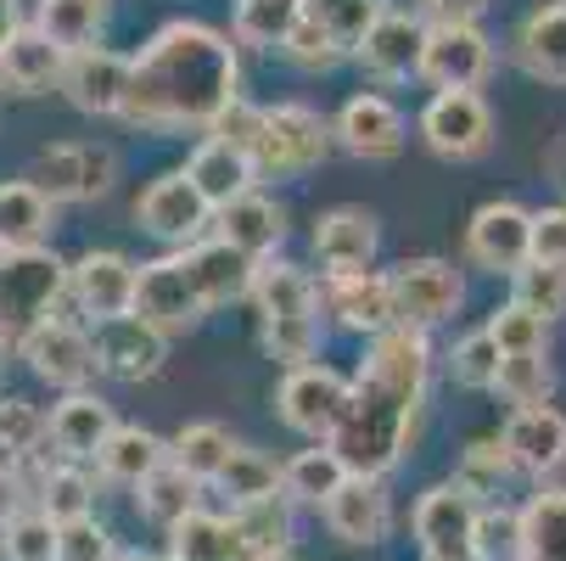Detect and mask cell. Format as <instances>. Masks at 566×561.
Returning a JSON list of instances; mask_svg holds the SVG:
<instances>
[{
    "label": "cell",
    "instance_id": "cell-1",
    "mask_svg": "<svg viewBox=\"0 0 566 561\" xmlns=\"http://www.w3.org/2000/svg\"><path fill=\"white\" fill-rule=\"evenodd\" d=\"M241 96V56L235 40L213 23L175 18L164 23L140 51L129 73L124 124L151 135H186L213 129V118Z\"/></svg>",
    "mask_w": 566,
    "mask_h": 561
},
{
    "label": "cell",
    "instance_id": "cell-2",
    "mask_svg": "<svg viewBox=\"0 0 566 561\" xmlns=\"http://www.w3.org/2000/svg\"><path fill=\"white\" fill-rule=\"evenodd\" d=\"M432 382V343L427 332L392 326L370 343L359 376L348 382V411L332 433V449L348 460L354 477H387L416 438V416Z\"/></svg>",
    "mask_w": 566,
    "mask_h": 561
},
{
    "label": "cell",
    "instance_id": "cell-3",
    "mask_svg": "<svg viewBox=\"0 0 566 561\" xmlns=\"http://www.w3.org/2000/svg\"><path fill=\"white\" fill-rule=\"evenodd\" d=\"M67 298V264L51 248L0 253V349H23Z\"/></svg>",
    "mask_w": 566,
    "mask_h": 561
},
{
    "label": "cell",
    "instance_id": "cell-4",
    "mask_svg": "<svg viewBox=\"0 0 566 561\" xmlns=\"http://www.w3.org/2000/svg\"><path fill=\"white\" fill-rule=\"evenodd\" d=\"M332 146H337V135H332V124L319 118L314 107L275 102V107H264L253 169H259V180H292V175H308V169L326 164Z\"/></svg>",
    "mask_w": 566,
    "mask_h": 561
},
{
    "label": "cell",
    "instance_id": "cell-5",
    "mask_svg": "<svg viewBox=\"0 0 566 561\" xmlns=\"http://www.w3.org/2000/svg\"><path fill=\"white\" fill-rule=\"evenodd\" d=\"M23 180H34L51 202H96L118 180V157L113 146H96V141H56L34 157V169Z\"/></svg>",
    "mask_w": 566,
    "mask_h": 561
},
{
    "label": "cell",
    "instance_id": "cell-6",
    "mask_svg": "<svg viewBox=\"0 0 566 561\" xmlns=\"http://www.w3.org/2000/svg\"><path fill=\"white\" fill-rule=\"evenodd\" d=\"M275 411L292 433H303L308 444H332L343 411H348V376H337L332 365H297L281 376L275 387Z\"/></svg>",
    "mask_w": 566,
    "mask_h": 561
},
{
    "label": "cell",
    "instance_id": "cell-7",
    "mask_svg": "<svg viewBox=\"0 0 566 561\" xmlns=\"http://www.w3.org/2000/svg\"><path fill=\"white\" fill-rule=\"evenodd\" d=\"M135 219H140V230L157 236V242L191 253V248L202 242V230L213 225V208H208V197L191 186L186 169H169V175H157V180L135 197Z\"/></svg>",
    "mask_w": 566,
    "mask_h": 561
},
{
    "label": "cell",
    "instance_id": "cell-8",
    "mask_svg": "<svg viewBox=\"0 0 566 561\" xmlns=\"http://www.w3.org/2000/svg\"><path fill=\"white\" fill-rule=\"evenodd\" d=\"M416 539L427 550V561H465L476 555V522H482V500L460 484H432L416 500Z\"/></svg>",
    "mask_w": 566,
    "mask_h": 561
},
{
    "label": "cell",
    "instance_id": "cell-9",
    "mask_svg": "<svg viewBox=\"0 0 566 561\" xmlns=\"http://www.w3.org/2000/svg\"><path fill=\"white\" fill-rule=\"evenodd\" d=\"M465 259L489 276H516L533 259V208L511 197L482 202L465 225Z\"/></svg>",
    "mask_w": 566,
    "mask_h": 561
},
{
    "label": "cell",
    "instance_id": "cell-10",
    "mask_svg": "<svg viewBox=\"0 0 566 561\" xmlns=\"http://www.w3.org/2000/svg\"><path fill=\"white\" fill-rule=\"evenodd\" d=\"M421 141L449 164H471L494 146V113L476 91H438L421 107Z\"/></svg>",
    "mask_w": 566,
    "mask_h": 561
},
{
    "label": "cell",
    "instance_id": "cell-11",
    "mask_svg": "<svg viewBox=\"0 0 566 561\" xmlns=\"http://www.w3.org/2000/svg\"><path fill=\"white\" fill-rule=\"evenodd\" d=\"M135 314L151 320L157 332H191L197 320L208 314L202 292H197V276L186 264V253H164V259H151L140 264V281H135Z\"/></svg>",
    "mask_w": 566,
    "mask_h": 561
},
{
    "label": "cell",
    "instance_id": "cell-12",
    "mask_svg": "<svg viewBox=\"0 0 566 561\" xmlns=\"http://www.w3.org/2000/svg\"><path fill=\"white\" fill-rule=\"evenodd\" d=\"M387 276H392V298H398V326H410V332L443 326L465 298V281L449 259H403Z\"/></svg>",
    "mask_w": 566,
    "mask_h": 561
},
{
    "label": "cell",
    "instance_id": "cell-13",
    "mask_svg": "<svg viewBox=\"0 0 566 561\" xmlns=\"http://www.w3.org/2000/svg\"><path fill=\"white\" fill-rule=\"evenodd\" d=\"M319 309L337 326L365 332L370 343L381 332L398 326V298H392V276L387 270H354V276H319Z\"/></svg>",
    "mask_w": 566,
    "mask_h": 561
},
{
    "label": "cell",
    "instance_id": "cell-14",
    "mask_svg": "<svg viewBox=\"0 0 566 561\" xmlns=\"http://www.w3.org/2000/svg\"><path fill=\"white\" fill-rule=\"evenodd\" d=\"M129 73H135V56H118V51H107V45L73 51L67 67H62V96L85 113V118H124Z\"/></svg>",
    "mask_w": 566,
    "mask_h": 561
},
{
    "label": "cell",
    "instance_id": "cell-15",
    "mask_svg": "<svg viewBox=\"0 0 566 561\" xmlns=\"http://www.w3.org/2000/svg\"><path fill=\"white\" fill-rule=\"evenodd\" d=\"M96 343V371H107L113 382H151L169 360V332H157L140 314H113L91 332Z\"/></svg>",
    "mask_w": 566,
    "mask_h": 561
},
{
    "label": "cell",
    "instance_id": "cell-16",
    "mask_svg": "<svg viewBox=\"0 0 566 561\" xmlns=\"http://www.w3.org/2000/svg\"><path fill=\"white\" fill-rule=\"evenodd\" d=\"M494 73V40L476 23H454V29H427V51H421V79L432 91H476Z\"/></svg>",
    "mask_w": 566,
    "mask_h": 561
},
{
    "label": "cell",
    "instance_id": "cell-17",
    "mask_svg": "<svg viewBox=\"0 0 566 561\" xmlns=\"http://www.w3.org/2000/svg\"><path fill=\"white\" fill-rule=\"evenodd\" d=\"M29 360V371L62 393H78L91 376H96V343L85 326H73L67 314H51L40 332H29V343L18 349Z\"/></svg>",
    "mask_w": 566,
    "mask_h": 561
},
{
    "label": "cell",
    "instance_id": "cell-18",
    "mask_svg": "<svg viewBox=\"0 0 566 561\" xmlns=\"http://www.w3.org/2000/svg\"><path fill=\"white\" fill-rule=\"evenodd\" d=\"M135 281H140V264L129 253H113V248H96L78 264H67V298L96 326L113 314H135Z\"/></svg>",
    "mask_w": 566,
    "mask_h": 561
},
{
    "label": "cell",
    "instance_id": "cell-19",
    "mask_svg": "<svg viewBox=\"0 0 566 561\" xmlns=\"http://www.w3.org/2000/svg\"><path fill=\"white\" fill-rule=\"evenodd\" d=\"M421 51H427V23L403 7H381L354 56L381 85H398V79H421Z\"/></svg>",
    "mask_w": 566,
    "mask_h": 561
},
{
    "label": "cell",
    "instance_id": "cell-20",
    "mask_svg": "<svg viewBox=\"0 0 566 561\" xmlns=\"http://www.w3.org/2000/svg\"><path fill=\"white\" fill-rule=\"evenodd\" d=\"M314 259H319V276H354V270H370L376 264V248H381V225L370 208H326L314 219Z\"/></svg>",
    "mask_w": 566,
    "mask_h": 561
},
{
    "label": "cell",
    "instance_id": "cell-21",
    "mask_svg": "<svg viewBox=\"0 0 566 561\" xmlns=\"http://www.w3.org/2000/svg\"><path fill=\"white\" fill-rule=\"evenodd\" d=\"M118 433V416L102 393L78 387V393H62V405L51 411V449L73 466H85L107 449V438Z\"/></svg>",
    "mask_w": 566,
    "mask_h": 561
},
{
    "label": "cell",
    "instance_id": "cell-22",
    "mask_svg": "<svg viewBox=\"0 0 566 561\" xmlns=\"http://www.w3.org/2000/svg\"><path fill=\"white\" fill-rule=\"evenodd\" d=\"M332 135H337V146L354 152V157H392V152L403 146V113H398L387 96L359 91V96L343 102Z\"/></svg>",
    "mask_w": 566,
    "mask_h": 561
},
{
    "label": "cell",
    "instance_id": "cell-23",
    "mask_svg": "<svg viewBox=\"0 0 566 561\" xmlns=\"http://www.w3.org/2000/svg\"><path fill=\"white\" fill-rule=\"evenodd\" d=\"M516 471L527 477H549L566 466V416L555 405H538V411H511V422L500 427Z\"/></svg>",
    "mask_w": 566,
    "mask_h": 561
},
{
    "label": "cell",
    "instance_id": "cell-24",
    "mask_svg": "<svg viewBox=\"0 0 566 561\" xmlns=\"http://www.w3.org/2000/svg\"><path fill=\"white\" fill-rule=\"evenodd\" d=\"M326 522L343 544H381L392 533V495L381 477H348L337 500L326 506Z\"/></svg>",
    "mask_w": 566,
    "mask_h": 561
},
{
    "label": "cell",
    "instance_id": "cell-25",
    "mask_svg": "<svg viewBox=\"0 0 566 561\" xmlns=\"http://www.w3.org/2000/svg\"><path fill=\"white\" fill-rule=\"evenodd\" d=\"M186 175H191V186L208 197V208L219 214V208H230L235 197H248V191H259L253 180H259V169H253V157L248 152H235L230 141H197V152L186 157Z\"/></svg>",
    "mask_w": 566,
    "mask_h": 561
},
{
    "label": "cell",
    "instance_id": "cell-26",
    "mask_svg": "<svg viewBox=\"0 0 566 561\" xmlns=\"http://www.w3.org/2000/svg\"><path fill=\"white\" fill-rule=\"evenodd\" d=\"M191 276H197V292L208 309H224V303H241L253 298V281H259V259H248L241 248L219 242V236H208V242H197L186 253Z\"/></svg>",
    "mask_w": 566,
    "mask_h": 561
},
{
    "label": "cell",
    "instance_id": "cell-27",
    "mask_svg": "<svg viewBox=\"0 0 566 561\" xmlns=\"http://www.w3.org/2000/svg\"><path fill=\"white\" fill-rule=\"evenodd\" d=\"M213 225H219V242L241 248V253L259 259V264L286 242V214H281V202H275V197H264V191L235 197L230 208H219V214H213Z\"/></svg>",
    "mask_w": 566,
    "mask_h": 561
},
{
    "label": "cell",
    "instance_id": "cell-28",
    "mask_svg": "<svg viewBox=\"0 0 566 561\" xmlns=\"http://www.w3.org/2000/svg\"><path fill=\"white\" fill-rule=\"evenodd\" d=\"M62 67H67V51L51 45L34 23H23L7 40V51H0V85L18 96H45L51 85L62 91Z\"/></svg>",
    "mask_w": 566,
    "mask_h": 561
},
{
    "label": "cell",
    "instance_id": "cell-29",
    "mask_svg": "<svg viewBox=\"0 0 566 561\" xmlns=\"http://www.w3.org/2000/svg\"><path fill=\"white\" fill-rule=\"evenodd\" d=\"M51 225H56V202L34 180H0V253L45 248Z\"/></svg>",
    "mask_w": 566,
    "mask_h": 561
},
{
    "label": "cell",
    "instance_id": "cell-30",
    "mask_svg": "<svg viewBox=\"0 0 566 561\" xmlns=\"http://www.w3.org/2000/svg\"><path fill=\"white\" fill-rule=\"evenodd\" d=\"M516 62L544 79V85H566V0L527 12L516 29Z\"/></svg>",
    "mask_w": 566,
    "mask_h": 561
},
{
    "label": "cell",
    "instance_id": "cell-31",
    "mask_svg": "<svg viewBox=\"0 0 566 561\" xmlns=\"http://www.w3.org/2000/svg\"><path fill=\"white\" fill-rule=\"evenodd\" d=\"M348 477H354V471H348V460H343L332 444H308V449H297V455L281 466V489H286L292 506H319V511H326Z\"/></svg>",
    "mask_w": 566,
    "mask_h": 561
},
{
    "label": "cell",
    "instance_id": "cell-32",
    "mask_svg": "<svg viewBox=\"0 0 566 561\" xmlns=\"http://www.w3.org/2000/svg\"><path fill=\"white\" fill-rule=\"evenodd\" d=\"M303 18H308V0H235L230 40L253 51H286Z\"/></svg>",
    "mask_w": 566,
    "mask_h": 561
},
{
    "label": "cell",
    "instance_id": "cell-33",
    "mask_svg": "<svg viewBox=\"0 0 566 561\" xmlns=\"http://www.w3.org/2000/svg\"><path fill=\"white\" fill-rule=\"evenodd\" d=\"M516 555L522 561H566V489H538L516 511Z\"/></svg>",
    "mask_w": 566,
    "mask_h": 561
},
{
    "label": "cell",
    "instance_id": "cell-34",
    "mask_svg": "<svg viewBox=\"0 0 566 561\" xmlns=\"http://www.w3.org/2000/svg\"><path fill=\"white\" fill-rule=\"evenodd\" d=\"M107 12H113V0H40V7H34V29L73 56V51H91L102 40Z\"/></svg>",
    "mask_w": 566,
    "mask_h": 561
},
{
    "label": "cell",
    "instance_id": "cell-35",
    "mask_svg": "<svg viewBox=\"0 0 566 561\" xmlns=\"http://www.w3.org/2000/svg\"><path fill=\"white\" fill-rule=\"evenodd\" d=\"M253 303H259V320H292V314H319V281L297 264H281V259H264L259 264V281H253Z\"/></svg>",
    "mask_w": 566,
    "mask_h": 561
},
{
    "label": "cell",
    "instance_id": "cell-36",
    "mask_svg": "<svg viewBox=\"0 0 566 561\" xmlns=\"http://www.w3.org/2000/svg\"><path fill=\"white\" fill-rule=\"evenodd\" d=\"M230 522H235L241 561H275V555H286V544H292V500H286V495L235 506Z\"/></svg>",
    "mask_w": 566,
    "mask_h": 561
},
{
    "label": "cell",
    "instance_id": "cell-37",
    "mask_svg": "<svg viewBox=\"0 0 566 561\" xmlns=\"http://www.w3.org/2000/svg\"><path fill=\"white\" fill-rule=\"evenodd\" d=\"M169 460V444L157 438L151 427H118L107 438V449L96 455V471L107 477V484H124V489H140L146 477Z\"/></svg>",
    "mask_w": 566,
    "mask_h": 561
},
{
    "label": "cell",
    "instance_id": "cell-38",
    "mask_svg": "<svg viewBox=\"0 0 566 561\" xmlns=\"http://www.w3.org/2000/svg\"><path fill=\"white\" fill-rule=\"evenodd\" d=\"M34 506L62 528V522H78V517H96V477L85 466H73V460H51L40 471V484H34Z\"/></svg>",
    "mask_w": 566,
    "mask_h": 561
},
{
    "label": "cell",
    "instance_id": "cell-39",
    "mask_svg": "<svg viewBox=\"0 0 566 561\" xmlns=\"http://www.w3.org/2000/svg\"><path fill=\"white\" fill-rule=\"evenodd\" d=\"M169 561H241L235 522L197 506L191 517H180V522L169 528Z\"/></svg>",
    "mask_w": 566,
    "mask_h": 561
},
{
    "label": "cell",
    "instance_id": "cell-40",
    "mask_svg": "<svg viewBox=\"0 0 566 561\" xmlns=\"http://www.w3.org/2000/svg\"><path fill=\"white\" fill-rule=\"evenodd\" d=\"M197 477L186 471V466H175V460H164L146 484L135 489V500H140V517L146 522H157V528H175L180 517H191L197 511Z\"/></svg>",
    "mask_w": 566,
    "mask_h": 561
},
{
    "label": "cell",
    "instance_id": "cell-41",
    "mask_svg": "<svg viewBox=\"0 0 566 561\" xmlns=\"http://www.w3.org/2000/svg\"><path fill=\"white\" fill-rule=\"evenodd\" d=\"M230 455H235V438L219 422H191V427H180L169 438V460L186 466L197 484H219V471L230 466Z\"/></svg>",
    "mask_w": 566,
    "mask_h": 561
},
{
    "label": "cell",
    "instance_id": "cell-42",
    "mask_svg": "<svg viewBox=\"0 0 566 561\" xmlns=\"http://www.w3.org/2000/svg\"><path fill=\"white\" fill-rule=\"evenodd\" d=\"M213 489L230 495V511H235V506H253V500L286 495V489H281V466H275L264 449H248V444H235V455H230V466L219 471Z\"/></svg>",
    "mask_w": 566,
    "mask_h": 561
},
{
    "label": "cell",
    "instance_id": "cell-43",
    "mask_svg": "<svg viewBox=\"0 0 566 561\" xmlns=\"http://www.w3.org/2000/svg\"><path fill=\"white\" fill-rule=\"evenodd\" d=\"M494 393H505L516 411L549 405V393H555V365H549V354H505Z\"/></svg>",
    "mask_w": 566,
    "mask_h": 561
},
{
    "label": "cell",
    "instance_id": "cell-44",
    "mask_svg": "<svg viewBox=\"0 0 566 561\" xmlns=\"http://www.w3.org/2000/svg\"><path fill=\"white\" fill-rule=\"evenodd\" d=\"M51 444V416L34 398H0V449L7 460H34Z\"/></svg>",
    "mask_w": 566,
    "mask_h": 561
},
{
    "label": "cell",
    "instance_id": "cell-45",
    "mask_svg": "<svg viewBox=\"0 0 566 561\" xmlns=\"http://www.w3.org/2000/svg\"><path fill=\"white\" fill-rule=\"evenodd\" d=\"M511 303H522L527 314H538L544 326L549 320H560L566 314V270L560 264H522L516 276H511Z\"/></svg>",
    "mask_w": 566,
    "mask_h": 561
},
{
    "label": "cell",
    "instance_id": "cell-46",
    "mask_svg": "<svg viewBox=\"0 0 566 561\" xmlns=\"http://www.w3.org/2000/svg\"><path fill=\"white\" fill-rule=\"evenodd\" d=\"M511 471H516V460H511L505 438L494 433V438H471V444H465V455H460V477H454V484H460V489H471V495L482 500V495H500Z\"/></svg>",
    "mask_w": 566,
    "mask_h": 561
},
{
    "label": "cell",
    "instance_id": "cell-47",
    "mask_svg": "<svg viewBox=\"0 0 566 561\" xmlns=\"http://www.w3.org/2000/svg\"><path fill=\"white\" fill-rule=\"evenodd\" d=\"M264 354L275 360V365H286V371H297V365H314V354H319V314H292V320H264Z\"/></svg>",
    "mask_w": 566,
    "mask_h": 561
},
{
    "label": "cell",
    "instance_id": "cell-48",
    "mask_svg": "<svg viewBox=\"0 0 566 561\" xmlns=\"http://www.w3.org/2000/svg\"><path fill=\"white\" fill-rule=\"evenodd\" d=\"M56 522L40 506H23L7 528H0V555L7 561H56Z\"/></svg>",
    "mask_w": 566,
    "mask_h": 561
},
{
    "label": "cell",
    "instance_id": "cell-49",
    "mask_svg": "<svg viewBox=\"0 0 566 561\" xmlns=\"http://www.w3.org/2000/svg\"><path fill=\"white\" fill-rule=\"evenodd\" d=\"M500 343L489 337V326H476V332H465L460 343H454V354H449V376L460 382V387H476V393H489L494 382H500Z\"/></svg>",
    "mask_w": 566,
    "mask_h": 561
},
{
    "label": "cell",
    "instance_id": "cell-50",
    "mask_svg": "<svg viewBox=\"0 0 566 561\" xmlns=\"http://www.w3.org/2000/svg\"><path fill=\"white\" fill-rule=\"evenodd\" d=\"M489 337L500 343V354H549V326H544L538 314H527L522 303L494 309V320H489Z\"/></svg>",
    "mask_w": 566,
    "mask_h": 561
},
{
    "label": "cell",
    "instance_id": "cell-51",
    "mask_svg": "<svg viewBox=\"0 0 566 561\" xmlns=\"http://www.w3.org/2000/svg\"><path fill=\"white\" fill-rule=\"evenodd\" d=\"M56 561H118V544H113L107 522L78 517V522H62V533H56Z\"/></svg>",
    "mask_w": 566,
    "mask_h": 561
},
{
    "label": "cell",
    "instance_id": "cell-52",
    "mask_svg": "<svg viewBox=\"0 0 566 561\" xmlns=\"http://www.w3.org/2000/svg\"><path fill=\"white\" fill-rule=\"evenodd\" d=\"M286 56L297 62V67H337L343 56H348V45L326 29V23H319L314 12L303 18V29L292 34V45H286Z\"/></svg>",
    "mask_w": 566,
    "mask_h": 561
},
{
    "label": "cell",
    "instance_id": "cell-53",
    "mask_svg": "<svg viewBox=\"0 0 566 561\" xmlns=\"http://www.w3.org/2000/svg\"><path fill=\"white\" fill-rule=\"evenodd\" d=\"M259 129H264V107H253L248 96H235V102L213 118V129H208V135H213V141H230L235 152H248V157H253Z\"/></svg>",
    "mask_w": 566,
    "mask_h": 561
},
{
    "label": "cell",
    "instance_id": "cell-54",
    "mask_svg": "<svg viewBox=\"0 0 566 561\" xmlns=\"http://www.w3.org/2000/svg\"><path fill=\"white\" fill-rule=\"evenodd\" d=\"M533 264H560L566 270V202L533 214Z\"/></svg>",
    "mask_w": 566,
    "mask_h": 561
},
{
    "label": "cell",
    "instance_id": "cell-55",
    "mask_svg": "<svg viewBox=\"0 0 566 561\" xmlns=\"http://www.w3.org/2000/svg\"><path fill=\"white\" fill-rule=\"evenodd\" d=\"M489 12V0H416V18L427 29H454V23H476Z\"/></svg>",
    "mask_w": 566,
    "mask_h": 561
},
{
    "label": "cell",
    "instance_id": "cell-56",
    "mask_svg": "<svg viewBox=\"0 0 566 561\" xmlns=\"http://www.w3.org/2000/svg\"><path fill=\"white\" fill-rule=\"evenodd\" d=\"M500 550H516V511H482V522H476V555L494 561Z\"/></svg>",
    "mask_w": 566,
    "mask_h": 561
},
{
    "label": "cell",
    "instance_id": "cell-57",
    "mask_svg": "<svg viewBox=\"0 0 566 561\" xmlns=\"http://www.w3.org/2000/svg\"><path fill=\"white\" fill-rule=\"evenodd\" d=\"M23 506H34V500H29V489H23L18 466H0V528H7Z\"/></svg>",
    "mask_w": 566,
    "mask_h": 561
},
{
    "label": "cell",
    "instance_id": "cell-58",
    "mask_svg": "<svg viewBox=\"0 0 566 561\" xmlns=\"http://www.w3.org/2000/svg\"><path fill=\"white\" fill-rule=\"evenodd\" d=\"M23 29V7L18 0H0V51H7V40Z\"/></svg>",
    "mask_w": 566,
    "mask_h": 561
},
{
    "label": "cell",
    "instance_id": "cell-59",
    "mask_svg": "<svg viewBox=\"0 0 566 561\" xmlns=\"http://www.w3.org/2000/svg\"><path fill=\"white\" fill-rule=\"evenodd\" d=\"M544 169H549V180H555V186L566 191V135H560L555 146H549V157H544Z\"/></svg>",
    "mask_w": 566,
    "mask_h": 561
},
{
    "label": "cell",
    "instance_id": "cell-60",
    "mask_svg": "<svg viewBox=\"0 0 566 561\" xmlns=\"http://www.w3.org/2000/svg\"><path fill=\"white\" fill-rule=\"evenodd\" d=\"M465 561H482V555H465Z\"/></svg>",
    "mask_w": 566,
    "mask_h": 561
},
{
    "label": "cell",
    "instance_id": "cell-61",
    "mask_svg": "<svg viewBox=\"0 0 566 561\" xmlns=\"http://www.w3.org/2000/svg\"><path fill=\"white\" fill-rule=\"evenodd\" d=\"M118 561H135V555H118Z\"/></svg>",
    "mask_w": 566,
    "mask_h": 561
},
{
    "label": "cell",
    "instance_id": "cell-62",
    "mask_svg": "<svg viewBox=\"0 0 566 561\" xmlns=\"http://www.w3.org/2000/svg\"><path fill=\"white\" fill-rule=\"evenodd\" d=\"M275 561H292V555H275Z\"/></svg>",
    "mask_w": 566,
    "mask_h": 561
}]
</instances>
